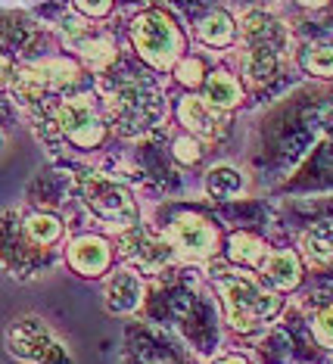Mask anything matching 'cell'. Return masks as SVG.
<instances>
[{"label": "cell", "instance_id": "6da1fadb", "mask_svg": "<svg viewBox=\"0 0 333 364\" xmlns=\"http://www.w3.org/2000/svg\"><path fill=\"white\" fill-rule=\"evenodd\" d=\"M221 296L228 305V321L234 330H253L280 311V296L265 293L262 287L249 284L246 277H221Z\"/></svg>", "mask_w": 333, "mask_h": 364}, {"label": "cell", "instance_id": "7a4b0ae2", "mask_svg": "<svg viewBox=\"0 0 333 364\" xmlns=\"http://www.w3.org/2000/svg\"><path fill=\"white\" fill-rule=\"evenodd\" d=\"M131 35H134L137 53L144 56L149 65H156V69H169V65H174V60L181 56V50H184V38H181L178 26L159 10L137 16Z\"/></svg>", "mask_w": 333, "mask_h": 364}, {"label": "cell", "instance_id": "3957f363", "mask_svg": "<svg viewBox=\"0 0 333 364\" xmlns=\"http://www.w3.org/2000/svg\"><path fill=\"white\" fill-rule=\"evenodd\" d=\"M10 349L35 364H69L65 349L38 318H22L10 327Z\"/></svg>", "mask_w": 333, "mask_h": 364}, {"label": "cell", "instance_id": "277c9868", "mask_svg": "<svg viewBox=\"0 0 333 364\" xmlns=\"http://www.w3.org/2000/svg\"><path fill=\"white\" fill-rule=\"evenodd\" d=\"M56 122H60L63 134L78 146H97L103 140V122L94 112L88 97H75V100H65L56 112Z\"/></svg>", "mask_w": 333, "mask_h": 364}, {"label": "cell", "instance_id": "5b68a950", "mask_svg": "<svg viewBox=\"0 0 333 364\" xmlns=\"http://www.w3.org/2000/svg\"><path fill=\"white\" fill-rule=\"evenodd\" d=\"M171 246L181 259L203 262L215 252L218 240H215V230H212L209 221H203L199 215H181L171 228Z\"/></svg>", "mask_w": 333, "mask_h": 364}, {"label": "cell", "instance_id": "8992f818", "mask_svg": "<svg viewBox=\"0 0 333 364\" xmlns=\"http://www.w3.org/2000/svg\"><path fill=\"white\" fill-rule=\"evenodd\" d=\"M85 200L100 218L110 221H131L134 215V203H131L128 190L112 184L110 178H90L85 181Z\"/></svg>", "mask_w": 333, "mask_h": 364}, {"label": "cell", "instance_id": "52a82bcc", "mask_svg": "<svg viewBox=\"0 0 333 364\" xmlns=\"http://www.w3.org/2000/svg\"><path fill=\"white\" fill-rule=\"evenodd\" d=\"M65 255H69V264L78 274L85 277H97L106 271V264H110V246L103 243L100 237H78L69 243V250H65Z\"/></svg>", "mask_w": 333, "mask_h": 364}, {"label": "cell", "instance_id": "ba28073f", "mask_svg": "<svg viewBox=\"0 0 333 364\" xmlns=\"http://www.w3.org/2000/svg\"><path fill=\"white\" fill-rule=\"evenodd\" d=\"M181 122H184V125L199 137H218L221 125H224L218 109L209 106V103H203L199 97H187V100L181 103Z\"/></svg>", "mask_w": 333, "mask_h": 364}, {"label": "cell", "instance_id": "9c48e42d", "mask_svg": "<svg viewBox=\"0 0 333 364\" xmlns=\"http://www.w3.org/2000/svg\"><path fill=\"white\" fill-rule=\"evenodd\" d=\"M140 299V277L137 271L131 268H122L119 274L110 277V284H106V309L115 311V314H125L131 311Z\"/></svg>", "mask_w": 333, "mask_h": 364}, {"label": "cell", "instance_id": "30bf717a", "mask_svg": "<svg viewBox=\"0 0 333 364\" xmlns=\"http://www.w3.org/2000/svg\"><path fill=\"white\" fill-rule=\"evenodd\" d=\"M75 78V69H72V63H65V60H56V63H35V65H28V69L22 72V81L25 85H31V87H38V90H44V87H60L65 85V81H72Z\"/></svg>", "mask_w": 333, "mask_h": 364}, {"label": "cell", "instance_id": "8fae6325", "mask_svg": "<svg viewBox=\"0 0 333 364\" xmlns=\"http://www.w3.org/2000/svg\"><path fill=\"white\" fill-rule=\"evenodd\" d=\"M206 103L215 106V109H228V106L240 103V85L228 72H215V75L206 81Z\"/></svg>", "mask_w": 333, "mask_h": 364}, {"label": "cell", "instance_id": "7c38bea8", "mask_svg": "<svg viewBox=\"0 0 333 364\" xmlns=\"http://www.w3.org/2000/svg\"><path fill=\"white\" fill-rule=\"evenodd\" d=\"M199 41H206L209 47H224L234 38V19L228 13H209L196 28Z\"/></svg>", "mask_w": 333, "mask_h": 364}, {"label": "cell", "instance_id": "4fadbf2b", "mask_svg": "<svg viewBox=\"0 0 333 364\" xmlns=\"http://www.w3.org/2000/svg\"><path fill=\"white\" fill-rule=\"evenodd\" d=\"M302 250H305V259L314 264L333 262V225H318L314 230H309Z\"/></svg>", "mask_w": 333, "mask_h": 364}, {"label": "cell", "instance_id": "5bb4252c", "mask_svg": "<svg viewBox=\"0 0 333 364\" xmlns=\"http://www.w3.org/2000/svg\"><path fill=\"white\" fill-rule=\"evenodd\" d=\"M299 274H302V268H299V259L293 252H278L268 259V277L280 289H293L299 284Z\"/></svg>", "mask_w": 333, "mask_h": 364}, {"label": "cell", "instance_id": "9a60e30c", "mask_svg": "<svg viewBox=\"0 0 333 364\" xmlns=\"http://www.w3.org/2000/svg\"><path fill=\"white\" fill-rule=\"evenodd\" d=\"M228 255L237 264H259L265 259V243L253 234H234L228 246Z\"/></svg>", "mask_w": 333, "mask_h": 364}, {"label": "cell", "instance_id": "2e32d148", "mask_svg": "<svg viewBox=\"0 0 333 364\" xmlns=\"http://www.w3.org/2000/svg\"><path fill=\"white\" fill-rule=\"evenodd\" d=\"M240 187H243V178H240V171H234L231 165H218V168H212L209 175H206V190H209L212 196H234Z\"/></svg>", "mask_w": 333, "mask_h": 364}, {"label": "cell", "instance_id": "e0dca14e", "mask_svg": "<svg viewBox=\"0 0 333 364\" xmlns=\"http://www.w3.org/2000/svg\"><path fill=\"white\" fill-rule=\"evenodd\" d=\"M25 234L35 243H56L63 234V225L56 215H31V218H25Z\"/></svg>", "mask_w": 333, "mask_h": 364}, {"label": "cell", "instance_id": "ac0fdd59", "mask_svg": "<svg viewBox=\"0 0 333 364\" xmlns=\"http://www.w3.org/2000/svg\"><path fill=\"white\" fill-rule=\"evenodd\" d=\"M305 69H309L312 75H321V78L333 75V47H327V44L312 47V50L305 53Z\"/></svg>", "mask_w": 333, "mask_h": 364}, {"label": "cell", "instance_id": "d6986e66", "mask_svg": "<svg viewBox=\"0 0 333 364\" xmlns=\"http://www.w3.org/2000/svg\"><path fill=\"white\" fill-rule=\"evenodd\" d=\"M81 56L94 65H110L112 63V44L106 38H90V41H81Z\"/></svg>", "mask_w": 333, "mask_h": 364}, {"label": "cell", "instance_id": "ffe728a7", "mask_svg": "<svg viewBox=\"0 0 333 364\" xmlns=\"http://www.w3.org/2000/svg\"><path fill=\"white\" fill-rule=\"evenodd\" d=\"M314 336H318V343L324 346H333V305H327V309H321L318 314H314Z\"/></svg>", "mask_w": 333, "mask_h": 364}, {"label": "cell", "instance_id": "44dd1931", "mask_svg": "<svg viewBox=\"0 0 333 364\" xmlns=\"http://www.w3.org/2000/svg\"><path fill=\"white\" fill-rule=\"evenodd\" d=\"M178 81H181V85H187V87L203 85V63H199V60L181 63V65H178Z\"/></svg>", "mask_w": 333, "mask_h": 364}, {"label": "cell", "instance_id": "7402d4cb", "mask_svg": "<svg viewBox=\"0 0 333 364\" xmlns=\"http://www.w3.org/2000/svg\"><path fill=\"white\" fill-rule=\"evenodd\" d=\"M174 156H178L181 162H196V156H199V146H196V140H190V137H181L178 144H174Z\"/></svg>", "mask_w": 333, "mask_h": 364}, {"label": "cell", "instance_id": "603a6c76", "mask_svg": "<svg viewBox=\"0 0 333 364\" xmlns=\"http://www.w3.org/2000/svg\"><path fill=\"white\" fill-rule=\"evenodd\" d=\"M112 6L110 4H78V13H90V16H106Z\"/></svg>", "mask_w": 333, "mask_h": 364}, {"label": "cell", "instance_id": "cb8c5ba5", "mask_svg": "<svg viewBox=\"0 0 333 364\" xmlns=\"http://www.w3.org/2000/svg\"><path fill=\"white\" fill-rule=\"evenodd\" d=\"M215 364H246V361L237 358V355H231V358H221V361H215Z\"/></svg>", "mask_w": 333, "mask_h": 364}]
</instances>
